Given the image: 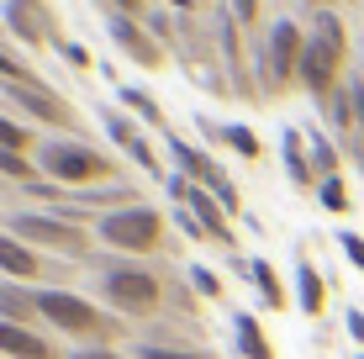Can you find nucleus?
I'll list each match as a JSON object with an SVG mask.
<instances>
[{"label":"nucleus","instance_id":"f257e3e1","mask_svg":"<svg viewBox=\"0 0 364 359\" xmlns=\"http://www.w3.org/2000/svg\"><path fill=\"white\" fill-rule=\"evenodd\" d=\"M343 58H348V32H343V21H338L333 11H322L311 37H306V53H301V85H306L317 101H328L338 90Z\"/></svg>","mask_w":364,"mask_h":359},{"label":"nucleus","instance_id":"f03ea898","mask_svg":"<svg viewBox=\"0 0 364 359\" xmlns=\"http://www.w3.org/2000/svg\"><path fill=\"white\" fill-rule=\"evenodd\" d=\"M95 238L111 243L122 254H148L164 243V217L143 201H127V206H111L106 217H95Z\"/></svg>","mask_w":364,"mask_h":359},{"label":"nucleus","instance_id":"7ed1b4c3","mask_svg":"<svg viewBox=\"0 0 364 359\" xmlns=\"http://www.w3.org/2000/svg\"><path fill=\"white\" fill-rule=\"evenodd\" d=\"M37 169L53 175L58 185H85V191L117 175V164L100 159L95 148H85V143H43V148H37Z\"/></svg>","mask_w":364,"mask_h":359},{"label":"nucleus","instance_id":"20e7f679","mask_svg":"<svg viewBox=\"0 0 364 359\" xmlns=\"http://www.w3.org/2000/svg\"><path fill=\"white\" fill-rule=\"evenodd\" d=\"M6 232H11V238H21V243L58 249V254H69V259H85V254H90V232L74 222V212H64V222L48 217V212H16Z\"/></svg>","mask_w":364,"mask_h":359},{"label":"nucleus","instance_id":"39448f33","mask_svg":"<svg viewBox=\"0 0 364 359\" xmlns=\"http://www.w3.org/2000/svg\"><path fill=\"white\" fill-rule=\"evenodd\" d=\"M100 296H106L122 317H148L164 301V286H159L148 269H106V275H100Z\"/></svg>","mask_w":364,"mask_h":359},{"label":"nucleus","instance_id":"423d86ee","mask_svg":"<svg viewBox=\"0 0 364 359\" xmlns=\"http://www.w3.org/2000/svg\"><path fill=\"white\" fill-rule=\"evenodd\" d=\"M37 312H43V323H53V328H64V333H90V338L111 333L106 312L90 306L85 296H74V291H37Z\"/></svg>","mask_w":364,"mask_h":359},{"label":"nucleus","instance_id":"0eeeda50","mask_svg":"<svg viewBox=\"0 0 364 359\" xmlns=\"http://www.w3.org/2000/svg\"><path fill=\"white\" fill-rule=\"evenodd\" d=\"M301 53H306V37H301V27H296V21H274L269 48H264V80H269L274 95H280L291 80H301Z\"/></svg>","mask_w":364,"mask_h":359},{"label":"nucleus","instance_id":"6e6552de","mask_svg":"<svg viewBox=\"0 0 364 359\" xmlns=\"http://www.w3.org/2000/svg\"><path fill=\"white\" fill-rule=\"evenodd\" d=\"M0 90H6V101H11V106H21L27 117L48 122V127H74L69 101H64V95H53L43 80H11V85H0Z\"/></svg>","mask_w":364,"mask_h":359},{"label":"nucleus","instance_id":"1a4fd4ad","mask_svg":"<svg viewBox=\"0 0 364 359\" xmlns=\"http://www.w3.org/2000/svg\"><path fill=\"white\" fill-rule=\"evenodd\" d=\"M174 159H180V169L191 175V185H200V191H211V195H217L222 206H228V212H237V191H232V180L222 175V169L211 164V159L200 154V148H191V143H180V138H174Z\"/></svg>","mask_w":364,"mask_h":359},{"label":"nucleus","instance_id":"9d476101","mask_svg":"<svg viewBox=\"0 0 364 359\" xmlns=\"http://www.w3.org/2000/svg\"><path fill=\"white\" fill-rule=\"evenodd\" d=\"M169 191L180 195L185 206H191V217H196L200 227L211 232V238L232 243V222H228V206H222V201H217L211 191H200V185H191V180H169Z\"/></svg>","mask_w":364,"mask_h":359},{"label":"nucleus","instance_id":"9b49d317","mask_svg":"<svg viewBox=\"0 0 364 359\" xmlns=\"http://www.w3.org/2000/svg\"><path fill=\"white\" fill-rule=\"evenodd\" d=\"M37 269H43V259H37L32 243L0 232V275H6L11 286H27V280H37Z\"/></svg>","mask_w":364,"mask_h":359},{"label":"nucleus","instance_id":"f8f14e48","mask_svg":"<svg viewBox=\"0 0 364 359\" xmlns=\"http://www.w3.org/2000/svg\"><path fill=\"white\" fill-rule=\"evenodd\" d=\"M0 354H6V359H58L43 333L21 328V323H0Z\"/></svg>","mask_w":364,"mask_h":359},{"label":"nucleus","instance_id":"ddd939ff","mask_svg":"<svg viewBox=\"0 0 364 359\" xmlns=\"http://www.w3.org/2000/svg\"><path fill=\"white\" fill-rule=\"evenodd\" d=\"M111 37L122 43V53H127L132 64H148V69H159V64H164V53L154 48V37L137 27V21H127V16H111Z\"/></svg>","mask_w":364,"mask_h":359},{"label":"nucleus","instance_id":"4468645a","mask_svg":"<svg viewBox=\"0 0 364 359\" xmlns=\"http://www.w3.org/2000/svg\"><path fill=\"white\" fill-rule=\"evenodd\" d=\"M106 132H111V138H117L122 148H127V154H132L137 164L148 169V175H159V159H154V148H148V138H143V132L132 127L127 117H117V111H111V117H106Z\"/></svg>","mask_w":364,"mask_h":359},{"label":"nucleus","instance_id":"2eb2a0df","mask_svg":"<svg viewBox=\"0 0 364 359\" xmlns=\"http://www.w3.org/2000/svg\"><path fill=\"white\" fill-rule=\"evenodd\" d=\"M37 291H21V286H0V323H21L32 328L37 323Z\"/></svg>","mask_w":364,"mask_h":359},{"label":"nucleus","instance_id":"dca6fc26","mask_svg":"<svg viewBox=\"0 0 364 359\" xmlns=\"http://www.w3.org/2000/svg\"><path fill=\"white\" fill-rule=\"evenodd\" d=\"M285 169H291V185H296V191H311V185H317L311 159H306V143H301V127L285 132Z\"/></svg>","mask_w":364,"mask_h":359},{"label":"nucleus","instance_id":"f3484780","mask_svg":"<svg viewBox=\"0 0 364 359\" xmlns=\"http://www.w3.org/2000/svg\"><path fill=\"white\" fill-rule=\"evenodd\" d=\"M296 291H301V312L317 317L322 306H328V286H322V275H317L311 264H301V269H296Z\"/></svg>","mask_w":364,"mask_h":359},{"label":"nucleus","instance_id":"a211bd4d","mask_svg":"<svg viewBox=\"0 0 364 359\" xmlns=\"http://www.w3.org/2000/svg\"><path fill=\"white\" fill-rule=\"evenodd\" d=\"M232 328H237V349H243L248 359H274V354H269V343H264V333H259V323H254L248 312H237V317H232Z\"/></svg>","mask_w":364,"mask_h":359},{"label":"nucleus","instance_id":"6ab92c4d","mask_svg":"<svg viewBox=\"0 0 364 359\" xmlns=\"http://www.w3.org/2000/svg\"><path fill=\"white\" fill-rule=\"evenodd\" d=\"M311 175L317 180H338V148L328 132H311Z\"/></svg>","mask_w":364,"mask_h":359},{"label":"nucleus","instance_id":"aec40b11","mask_svg":"<svg viewBox=\"0 0 364 359\" xmlns=\"http://www.w3.org/2000/svg\"><path fill=\"white\" fill-rule=\"evenodd\" d=\"M254 286L264 291V301L274 306V312L285 306V286H280V275H274V264H269V259H254Z\"/></svg>","mask_w":364,"mask_h":359},{"label":"nucleus","instance_id":"412c9836","mask_svg":"<svg viewBox=\"0 0 364 359\" xmlns=\"http://www.w3.org/2000/svg\"><path fill=\"white\" fill-rule=\"evenodd\" d=\"M122 101H127V111H137L143 122H154V127H164V111H159V101L148 90H137V85H122Z\"/></svg>","mask_w":364,"mask_h":359},{"label":"nucleus","instance_id":"4be33fe9","mask_svg":"<svg viewBox=\"0 0 364 359\" xmlns=\"http://www.w3.org/2000/svg\"><path fill=\"white\" fill-rule=\"evenodd\" d=\"M0 175H6V180H21V185H32L37 175H43V169H37L27 154H11V148H0Z\"/></svg>","mask_w":364,"mask_h":359},{"label":"nucleus","instance_id":"5701e85b","mask_svg":"<svg viewBox=\"0 0 364 359\" xmlns=\"http://www.w3.org/2000/svg\"><path fill=\"white\" fill-rule=\"evenodd\" d=\"M217 138L232 143L243 159H259V138H254V127H243V122H232V127H217Z\"/></svg>","mask_w":364,"mask_h":359},{"label":"nucleus","instance_id":"b1692460","mask_svg":"<svg viewBox=\"0 0 364 359\" xmlns=\"http://www.w3.org/2000/svg\"><path fill=\"white\" fill-rule=\"evenodd\" d=\"M32 143H37V132H27L21 122H11V117H0V148H11V154H27Z\"/></svg>","mask_w":364,"mask_h":359},{"label":"nucleus","instance_id":"393cba45","mask_svg":"<svg viewBox=\"0 0 364 359\" xmlns=\"http://www.w3.org/2000/svg\"><path fill=\"white\" fill-rule=\"evenodd\" d=\"M322 206H328V212H343V206H348L343 175H338V180H322Z\"/></svg>","mask_w":364,"mask_h":359},{"label":"nucleus","instance_id":"a878e982","mask_svg":"<svg viewBox=\"0 0 364 359\" xmlns=\"http://www.w3.org/2000/svg\"><path fill=\"white\" fill-rule=\"evenodd\" d=\"M137 359H211V354H191V349H164V343H154V349H137Z\"/></svg>","mask_w":364,"mask_h":359},{"label":"nucleus","instance_id":"bb28decb","mask_svg":"<svg viewBox=\"0 0 364 359\" xmlns=\"http://www.w3.org/2000/svg\"><path fill=\"white\" fill-rule=\"evenodd\" d=\"M338 243H343V254H348V264H354V269H359V275H364V238H359V232H343V238H338Z\"/></svg>","mask_w":364,"mask_h":359},{"label":"nucleus","instance_id":"cd10ccee","mask_svg":"<svg viewBox=\"0 0 364 359\" xmlns=\"http://www.w3.org/2000/svg\"><path fill=\"white\" fill-rule=\"evenodd\" d=\"M0 80L11 85V80H32V74H27V64H21V58H11L6 48H0Z\"/></svg>","mask_w":364,"mask_h":359},{"label":"nucleus","instance_id":"c85d7f7f","mask_svg":"<svg viewBox=\"0 0 364 359\" xmlns=\"http://www.w3.org/2000/svg\"><path fill=\"white\" fill-rule=\"evenodd\" d=\"M191 280H196V286L206 291V296H222V286H217V275H211V269H200V264H196V269H191Z\"/></svg>","mask_w":364,"mask_h":359},{"label":"nucleus","instance_id":"c756f323","mask_svg":"<svg viewBox=\"0 0 364 359\" xmlns=\"http://www.w3.org/2000/svg\"><path fill=\"white\" fill-rule=\"evenodd\" d=\"M143 11H148V0H117V16H143Z\"/></svg>","mask_w":364,"mask_h":359},{"label":"nucleus","instance_id":"7c9ffc66","mask_svg":"<svg viewBox=\"0 0 364 359\" xmlns=\"http://www.w3.org/2000/svg\"><path fill=\"white\" fill-rule=\"evenodd\" d=\"M348 333H354V343L364 349V312H359V306H354V312H348Z\"/></svg>","mask_w":364,"mask_h":359},{"label":"nucleus","instance_id":"2f4dec72","mask_svg":"<svg viewBox=\"0 0 364 359\" xmlns=\"http://www.w3.org/2000/svg\"><path fill=\"white\" fill-rule=\"evenodd\" d=\"M232 6H237V21H254L259 16V0H232Z\"/></svg>","mask_w":364,"mask_h":359},{"label":"nucleus","instance_id":"473e14b6","mask_svg":"<svg viewBox=\"0 0 364 359\" xmlns=\"http://www.w3.org/2000/svg\"><path fill=\"white\" fill-rule=\"evenodd\" d=\"M64 53H69V64H80V69H85V64H90V53H85V48H80V43H64Z\"/></svg>","mask_w":364,"mask_h":359},{"label":"nucleus","instance_id":"72a5a7b5","mask_svg":"<svg viewBox=\"0 0 364 359\" xmlns=\"http://www.w3.org/2000/svg\"><path fill=\"white\" fill-rule=\"evenodd\" d=\"M74 359H122V354H111V349H80Z\"/></svg>","mask_w":364,"mask_h":359},{"label":"nucleus","instance_id":"f704fd0d","mask_svg":"<svg viewBox=\"0 0 364 359\" xmlns=\"http://www.w3.org/2000/svg\"><path fill=\"white\" fill-rule=\"evenodd\" d=\"M169 6H174V11H191V0H169Z\"/></svg>","mask_w":364,"mask_h":359},{"label":"nucleus","instance_id":"c9c22d12","mask_svg":"<svg viewBox=\"0 0 364 359\" xmlns=\"http://www.w3.org/2000/svg\"><path fill=\"white\" fill-rule=\"evenodd\" d=\"M200 6H206V0H200Z\"/></svg>","mask_w":364,"mask_h":359},{"label":"nucleus","instance_id":"e433bc0d","mask_svg":"<svg viewBox=\"0 0 364 359\" xmlns=\"http://www.w3.org/2000/svg\"><path fill=\"white\" fill-rule=\"evenodd\" d=\"M359 359H364V354H359Z\"/></svg>","mask_w":364,"mask_h":359}]
</instances>
